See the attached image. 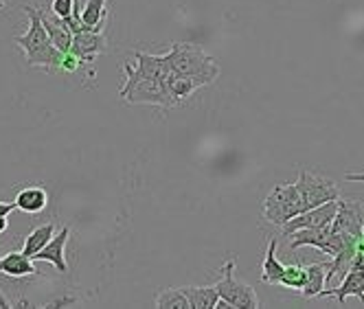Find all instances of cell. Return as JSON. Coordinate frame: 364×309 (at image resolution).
I'll return each instance as SVG.
<instances>
[{"label":"cell","mask_w":364,"mask_h":309,"mask_svg":"<svg viewBox=\"0 0 364 309\" xmlns=\"http://www.w3.org/2000/svg\"><path fill=\"white\" fill-rule=\"evenodd\" d=\"M338 211V200H329L321 206H314V209H307L303 213H299L296 217H292L290 222H285L281 226L283 237H290L294 230L299 228H321V226H329L336 217Z\"/></svg>","instance_id":"8"},{"label":"cell","mask_w":364,"mask_h":309,"mask_svg":"<svg viewBox=\"0 0 364 309\" xmlns=\"http://www.w3.org/2000/svg\"><path fill=\"white\" fill-rule=\"evenodd\" d=\"M7 228H9V219L7 217H0V235H3Z\"/></svg>","instance_id":"26"},{"label":"cell","mask_w":364,"mask_h":309,"mask_svg":"<svg viewBox=\"0 0 364 309\" xmlns=\"http://www.w3.org/2000/svg\"><path fill=\"white\" fill-rule=\"evenodd\" d=\"M165 90H167V94H169V99H171V103H173V108L178 106L180 101H185V99H189L196 90H198V86L189 80V77H185V75H180V72H176V70H167L165 72Z\"/></svg>","instance_id":"14"},{"label":"cell","mask_w":364,"mask_h":309,"mask_svg":"<svg viewBox=\"0 0 364 309\" xmlns=\"http://www.w3.org/2000/svg\"><path fill=\"white\" fill-rule=\"evenodd\" d=\"M16 209L22 211V213H29V215H36V213H42L46 206H48V193L44 187L40 185H33V187H24L18 191L16 200Z\"/></svg>","instance_id":"12"},{"label":"cell","mask_w":364,"mask_h":309,"mask_svg":"<svg viewBox=\"0 0 364 309\" xmlns=\"http://www.w3.org/2000/svg\"><path fill=\"white\" fill-rule=\"evenodd\" d=\"M345 180H349V183H364V173H347ZM362 237H364V224H362Z\"/></svg>","instance_id":"25"},{"label":"cell","mask_w":364,"mask_h":309,"mask_svg":"<svg viewBox=\"0 0 364 309\" xmlns=\"http://www.w3.org/2000/svg\"><path fill=\"white\" fill-rule=\"evenodd\" d=\"M29 16V29L24 36L16 38L18 48L24 53V60H27L29 66L33 68H44V70H60V62L62 55L60 50L50 42L44 24H42V11L36 7H24Z\"/></svg>","instance_id":"3"},{"label":"cell","mask_w":364,"mask_h":309,"mask_svg":"<svg viewBox=\"0 0 364 309\" xmlns=\"http://www.w3.org/2000/svg\"><path fill=\"white\" fill-rule=\"evenodd\" d=\"M303 211L305 206L296 183L277 185L264 200V217L274 226H283Z\"/></svg>","instance_id":"5"},{"label":"cell","mask_w":364,"mask_h":309,"mask_svg":"<svg viewBox=\"0 0 364 309\" xmlns=\"http://www.w3.org/2000/svg\"><path fill=\"white\" fill-rule=\"evenodd\" d=\"M0 9H5V0H0Z\"/></svg>","instance_id":"28"},{"label":"cell","mask_w":364,"mask_h":309,"mask_svg":"<svg viewBox=\"0 0 364 309\" xmlns=\"http://www.w3.org/2000/svg\"><path fill=\"white\" fill-rule=\"evenodd\" d=\"M165 60H167L171 70L189 77L198 88L213 84L220 75L218 60L206 53L202 46L191 44V42L171 44V48L165 53Z\"/></svg>","instance_id":"2"},{"label":"cell","mask_w":364,"mask_h":309,"mask_svg":"<svg viewBox=\"0 0 364 309\" xmlns=\"http://www.w3.org/2000/svg\"><path fill=\"white\" fill-rule=\"evenodd\" d=\"M0 274L11 276V278H24V276L38 274V268L27 254L7 252L5 256H0Z\"/></svg>","instance_id":"13"},{"label":"cell","mask_w":364,"mask_h":309,"mask_svg":"<svg viewBox=\"0 0 364 309\" xmlns=\"http://www.w3.org/2000/svg\"><path fill=\"white\" fill-rule=\"evenodd\" d=\"M362 224H364V206L351 200H338V211L331 222V230L362 237Z\"/></svg>","instance_id":"10"},{"label":"cell","mask_w":364,"mask_h":309,"mask_svg":"<svg viewBox=\"0 0 364 309\" xmlns=\"http://www.w3.org/2000/svg\"><path fill=\"white\" fill-rule=\"evenodd\" d=\"M296 187H299V193L303 197L305 211L314 209V206H321L329 200H338V195H341L336 183H331V180H327V178L309 173L307 169H301Z\"/></svg>","instance_id":"6"},{"label":"cell","mask_w":364,"mask_h":309,"mask_svg":"<svg viewBox=\"0 0 364 309\" xmlns=\"http://www.w3.org/2000/svg\"><path fill=\"white\" fill-rule=\"evenodd\" d=\"M156 307H165V309H189V300L187 296L180 292V288H169L163 290L159 296L154 298Z\"/></svg>","instance_id":"21"},{"label":"cell","mask_w":364,"mask_h":309,"mask_svg":"<svg viewBox=\"0 0 364 309\" xmlns=\"http://www.w3.org/2000/svg\"><path fill=\"white\" fill-rule=\"evenodd\" d=\"M169 64L165 55H151L143 50H134L132 60L123 64V86L119 97L132 106H156V108H173V103L165 90V72Z\"/></svg>","instance_id":"1"},{"label":"cell","mask_w":364,"mask_h":309,"mask_svg":"<svg viewBox=\"0 0 364 309\" xmlns=\"http://www.w3.org/2000/svg\"><path fill=\"white\" fill-rule=\"evenodd\" d=\"M235 268H237V259H235V256H230V259L218 270L220 278L215 281V290H218L220 298L226 300L228 307H232V309H257V307H262L257 292L248 286V283H242L235 276Z\"/></svg>","instance_id":"4"},{"label":"cell","mask_w":364,"mask_h":309,"mask_svg":"<svg viewBox=\"0 0 364 309\" xmlns=\"http://www.w3.org/2000/svg\"><path fill=\"white\" fill-rule=\"evenodd\" d=\"M14 211H16L14 202H0V217H9Z\"/></svg>","instance_id":"24"},{"label":"cell","mask_w":364,"mask_h":309,"mask_svg":"<svg viewBox=\"0 0 364 309\" xmlns=\"http://www.w3.org/2000/svg\"><path fill=\"white\" fill-rule=\"evenodd\" d=\"M42 24H44V29L50 38V42H53V46L60 50V53H68V48H70V42H73V33L64 27L62 20L55 16V18H46L42 13Z\"/></svg>","instance_id":"19"},{"label":"cell","mask_w":364,"mask_h":309,"mask_svg":"<svg viewBox=\"0 0 364 309\" xmlns=\"http://www.w3.org/2000/svg\"><path fill=\"white\" fill-rule=\"evenodd\" d=\"M80 13L90 31H103V27H106V16H108L106 0H86Z\"/></svg>","instance_id":"17"},{"label":"cell","mask_w":364,"mask_h":309,"mask_svg":"<svg viewBox=\"0 0 364 309\" xmlns=\"http://www.w3.org/2000/svg\"><path fill=\"white\" fill-rule=\"evenodd\" d=\"M180 292L187 296L189 309H215V303L220 300L215 286H185Z\"/></svg>","instance_id":"16"},{"label":"cell","mask_w":364,"mask_h":309,"mask_svg":"<svg viewBox=\"0 0 364 309\" xmlns=\"http://www.w3.org/2000/svg\"><path fill=\"white\" fill-rule=\"evenodd\" d=\"M0 307H11V305L7 303V298L3 296V292H0Z\"/></svg>","instance_id":"27"},{"label":"cell","mask_w":364,"mask_h":309,"mask_svg":"<svg viewBox=\"0 0 364 309\" xmlns=\"http://www.w3.org/2000/svg\"><path fill=\"white\" fill-rule=\"evenodd\" d=\"M73 7H75V0H53L50 11H53V16H58V18H66V16H70Z\"/></svg>","instance_id":"23"},{"label":"cell","mask_w":364,"mask_h":309,"mask_svg":"<svg viewBox=\"0 0 364 309\" xmlns=\"http://www.w3.org/2000/svg\"><path fill=\"white\" fill-rule=\"evenodd\" d=\"M279 286L290 288V290H303V286H305V268L299 266V264L285 266L283 276L279 281Z\"/></svg>","instance_id":"22"},{"label":"cell","mask_w":364,"mask_h":309,"mask_svg":"<svg viewBox=\"0 0 364 309\" xmlns=\"http://www.w3.org/2000/svg\"><path fill=\"white\" fill-rule=\"evenodd\" d=\"M108 50L106 46V36L103 31H82L75 33L68 53H73L77 60H80L82 66H90L97 62L99 55H103Z\"/></svg>","instance_id":"9"},{"label":"cell","mask_w":364,"mask_h":309,"mask_svg":"<svg viewBox=\"0 0 364 309\" xmlns=\"http://www.w3.org/2000/svg\"><path fill=\"white\" fill-rule=\"evenodd\" d=\"M327 268L329 261H318L305 268V286H303L305 298H316L327 288Z\"/></svg>","instance_id":"15"},{"label":"cell","mask_w":364,"mask_h":309,"mask_svg":"<svg viewBox=\"0 0 364 309\" xmlns=\"http://www.w3.org/2000/svg\"><path fill=\"white\" fill-rule=\"evenodd\" d=\"M70 237V228L64 226L60 233H55L53 237L48 239V244L33 256V261H46L50 266H55L58 272H68V264H66V254H64V248H66V242Z\"/></svg>","instance_id":"11"},{"label":"cell","mask_w":364,"mask_h":309,"mask_svg":"<svg viewBox=\"0 0 364 309\" xmlns=\"http://www.w3.org/2000/svg\"><path fill=\"white\" fill-rule=\"evenodd\" d=\"M55 235V224H42L38 228H33L31 233L24 237V246H22V254H27L29 259H33V256L48 244V239Z\"/></svg>","instance_id":"18"},{"label":"cell","mask_w":364,"mask_h":309,"mask_svg":"<svg viewBox=\"0 0 364 309\" xmlns=\"http://www.w3.org/2000/svg\"><path fill=\"white\" fill-rule=\"evenodd\" d=\"M277 248H279V242L272 237L268 244V252L264 256V266H262V281L268 283V286H279L283 270H285V266L279 264V259H277Z\"/></svg>","instance_id":"20"},{"label":"cell","mask_w":364,"mask_h":309,"mask_svg":"<svg viewBox=\"0 0 364 309\" xmlns=\"http://www.w3.org/2000/svg\"><path fill=\"white\" fill-rule=\"evenodd\" d=\"M327 296L338 298V303H341V305H345L347 296H358L362 300V305H364V252H362V248L358 250L349 272L341 281V286H338V288L333 286V288L323 290L318 294V298H327Z\"/></svg>","instance_id":"7"}]
</instances>
